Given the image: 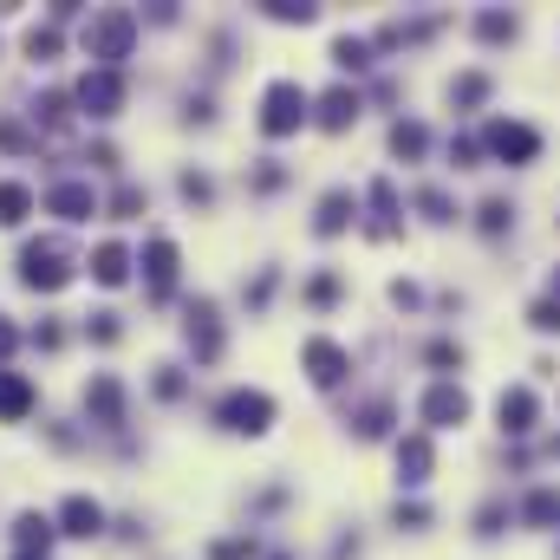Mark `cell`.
<instances>
[{
	"instance_id": "obj_20",
	"label": "cell",
	"mask_w": 560,
	"mask_h": 560,
	"mask_svg": "<svg viewBox=\"0 0 560 560\" xmlns=\"http://www.w3.org/2000/svg\"><path fill=\"white\" fill-rule=\"evenodd\" d=\"M346 222H352V196H346V189L320 196V215H313V228H320V235H339Z\"/></svg>"
},
{
	"instance_id": "obj_12",
	"label": "cell",
	"mask_w": 560,
	"mask_h": 560,
	"mask_svg": "<svg viewBox=\"0 0 560 560\" xmlns=\"http://www.w3.org/2000/svg\"><path fill=\"white\" fill-rule=\"evenodd\" d=\"M183 333H189L196 359H215V352H222V326H215V307H209V300L189 307V326H183Z\"/></svg>"
},
{
	"instance_id": "obj_42",
	"label": "cell",
	"mask_w": 560,
	"mask_h": 560,
	"mask_svg": "<svg viewBox=\"0 0 560 560\" xmlns=\"http://www.w3.org/2000/svg\"><path fill=\"white\" fill-rule=\"evenodd\" d=\"M91 339L111 346V339H117V320H111V313H91Z\"/></svg>"
},
{
	"instance_id": "obj_15",
	"label": "cell",
	"mask_w": 560,
	"mask_h": 560,
	"mask_svg": "<svg viewBox=\"0 0 560 560\" xmlns=\"http://www.w3.org/2000/svg\"><path fill=\"white\" fill-rule=\"evenodd\" d=\"M307 372H313V385H339L346 378V352L333 339H307Z\"/></svg>"
},
{
	"instance_id": "obj_5",
	"label": "cell",
	"mask_w": 560,
	"mask_h": 560,
	"mask_svg": "<svg viewBox=\"0 0 560 560\" xmlns=\"http://www.w3.org/2000/svg\"><path fill=\"white\" fill-rule=\"evenodd\" d=\"M483 144H489V157H502V163H535V157H542V137H535L528 124H509V117H496V124L483 130Z\"/></svg>"
},
{
	"instance_id": "obj_24",
	"label": "cell",
	"mask_w": 560,
	"mask_h": 560,
	"mask_svg": "<svg viewBox=\"0 0 560 560\" xmlns=\"http://www.w3.org/2000/svg\"><path fill=\"white\" fill-rule=\"evenodd\" d=\"M522 515H528L535 528H555L560 522V489H535V496L522 502Z\"/></svg>"
},
{
	"instance_id": "obj_13",
	"label": "cell",
	"mask_w": 560,
	"mask_h": 560,
	"mask_svg": "<svg viewBox=\"0 0 560 560\" xmlns=\"http://www.w3.org/2000/svg\"><path fill=\"white\" fill-rule=\"evenodd\" d=\"M98 528H104V509H98L91 496H65V509H59V535H85V542H91Z\"/></svg>"
},
{
	"instance_id": "obj_22",
	"label": "cell",
	"mask_w": 560,
	"mask_h": 560,
	"mask_svg": "<svg viewBox=\"0 0 560 560\" xmlns=\"http://www.w3.org/2000/svg\"><path fill=\"white\" fill-rule=\"evenodd\" d=\"M13 535H20V548H26V555H46L59 528H52L46 515H20V522H13Z\"/></svg>"
},
{
	"instance_id": "obj_6",
	"label": "cell",
	"mask_w": 560,
	"mask_h": 560,
	"mask_svg": "<svg viewBox=\"0 0 560 560\" xmlns=\"http://www.w3.org/2000/svg\"><path fill=\"white\" fill-rule=\"evenodd\" d=\"M78 104H85L91 117H117V104H124V78H117V72H85V78H78Z\"/></svg>"
},
{
	"instance_id": "obj_25",
	"label": "cell",
	"mask_w": 560,
	"mask_h": 560,
	"mask_svg": "<svg viewBox=\"0 0 560 560\" xmlns=\"http://www.w3.org/2000/svg\"><path fill=\"white\" fill-rule=\"evenodd\" d=\"M391 150L398 157H424L431 150V130L424 124H391Z\"/></svg>"
},
{
	"instance_id": "obj_11",
	"label": "cell",
	"mask_w": 560,
	"mask_h": 560,
	"mask_svg": "<svg viewBox=\"0 0 560 560\" xmlns=\"http://www.w3.org/2000/svg\"><path fill=\"white\" fill-rule=\"evenodd\" d=\"M144 267H150V294L163 300V294L176 287V241H170V235H157V241L144 248Z\"/></svg>"
},
{
	"instance_id": "obj_8",
	"label": "cell",
	"mask_w": 560,
	"mask_h": 560,
	"mask_svg": "<svg viewBox=\"0 0 560 560\" xmlns=\"http://www.w3.org/2000/svg\"><path fill=\"white\" fill-rule=\"evenodd\" d=\"M496 418H502V431H509V437H528V431H535V418H542V405H535V391H528V385H515V391H502V398H496Z\"/></svg>"
},
{
	"instance_id": "obj_37",
	"label": "cell",
	"mask_w": 560,
	"mask_h": 560,
	"mask_svg": "<svg viewBox=\"0 0 560 560\" xmlns=\"http://www.w3.org/2000/svg\"><path fill=\"white\" fill-rule=\"evenodd\" d=\"M307 300H313V307H326V300H339V281H333V274H320V281L307 287Z\"/></svg>"
},
{
	"instance_id": "obj_10",
	"label": "cell",
	"mask_w": 560,
	"mask_h": 560,
	"mask_svg": "<svg viewBox=\"0 0 560 560\" xmlns=\"http://www.w3.org/2000/svg\"><path fill=\"white\" fill-rule=\"evenodd\" d=\"M85 411H91L104 431H117V424H124V391H117V378H91V385H85Z\"/></svg>"
},
{
	"instance_id": "obj_48",
	"label": "cell",
	"mask_w": 560,
	"mask_h": 560,
	"mask_svg": "<svg viewBox=\"0 0 560 560\" xmlns=\"http://www.w3.org/2000/svg\"><path fill=\"white\" fill-rule=\"evenodd\" d=\"M20 560H46V555H20Z\"/></svg>"
},
{
	"instance_id": "obj_4",
	"label": "cell",
	"mask_w": 560,
	"mask_h": 560,
	"mask_svg": "<svg viewBox=\"0 0 560 560\" xmlns=\"http://www.w3.org/2000/svg\"><path fill=\"white\" fill-rule=\"evenodd\" d=\"M215 418H222L228 431H241V437H261V431L274 424V398H267V391H228V398L215 405Z\"/></svg>"
},
{
	"instance_id": "obj_33",
	"label": "cell",
	"mask_w": 560,
	"mask_h": 560,
	"mask_svg": "<svg viewBox=\"0 0 560 560\" xmlns=\"http://www.w3.org/2000/svg\"><path fill=\"white\" fill-rule=\"evenodd\" d=\"M385 424H391V405H365L359 411V437H385Z\"/></svg>"
},
{
	"instance_id": "obj_17",
	"label": "cell",
	"mask_w": 560,
	"mask_h": 560,
	"mask_svg": "<svg viewBox=\"0 0 560 560\" xmlns=\"http://www.w3.org/2000/svg\"><path fill=\"white\" fill-rule=\"evenodd\" d=\"M352 117H359V91H352V85H333V91L320 98V124H326V130H346Z\"/></svg>"
},
{
	"instance_id": "obj_21",
	"label": "cell",
	"mask_w": 560,
	"mask_h": 560,
	"mask_svg": "<svg viewBox=\"0 0 560 560\" xmlns=\"http://www.w3.org/2000/svg\"><path fill=\"white\" fill-rule=\"evenodd\" d=\"M522 33V20L515 13H502V7H489V13H476V39H489V46H502V39H515Z\"/></svg>"
},
{
	"instance_id": "obj_38",
	"label": "cell",
	"mask_w": 560,
	"mask_h": 560,
	"mask_svg": "<svg viewBox=\"0 0 560 560\" xmlns=\"http://www.w3.org/2000/svg\"><path fill=\"white\" fill-rule=\"evenodd\" d=\"M424 522H431L424 502H398V528H424Z\"/></svg>"
},
{
	"instance_id": "obj_3",
	"label": "cell",
	"mask_w": 560,
	"mask_h": 560,
	"mask_svg": "<svg viewBox=\"0 0 560 560\" xmlns=\"http://www.w3.org/2000/svg\"><path fill=\"white\" fill-rule=\"evenodd\" d=\"M307 111H313V98H307L294 78H274L267 98H261V130H267V137H287V130L307 124Z\"/></svg>"
},
{
	"instance_id": "obj_7",
	"label": "cell",
	"mask_w": 560,
	"mask_h": 560,
	"mask_svg": "<svg viewBox=\"0 0 560 560\" xmlns=\"http://www.w3.org/2000/svg\"><path fill=\"white\" fill-rule=\"evenodd\" d=\"M46 209L65 215V222H91L98 215V196H91V183H52L46 189Z\"/></svg>"
},
{
	"instance_id": "obj_30",
	"label": "cell",
	"mask_w": 560,
	"mask_h": 560,
	"mask_svg": "<svg viewBox=\"0 0 560 560\" xmlns=\"http://www.w3.org/2000/svg\"><path fill=\"white\" fill-rule=\"evenodd\" d=\"M418 209H424L431 222H457V202H450L444 189H418Z\"/></svg>"
},
{
	"instance_id": "obj_40",
	"label": "cell",
	"mask_w": 560,
	"mask_h": 560,
	"mask_svg": "<svg viewBox=\"0 0 560 560\" xmlns=\"http://www.w3.org/2000/svg\"><path fill=\"white\" fill-rule=\"evenodd\" d=\"M209 555H215V560H248V555H254V542H215Z\"/></svg>"
},
{
	"instance_id": "obj_46",
	"label": "cell",
	"mask_w": 560,
	"mask_h": 560,
	"mask_svg": "<svg viewBox=\"0 0 560 560\" xmlns=\"http://www.w3.org/2000/svg\"><path fill=\"white\" fill-rule=\"evenodd\" d=\"M13 346H20V333H13V326H7V320H0V359H7V352H13Z\"/></svg>"
},
{
	"instance_id": "obj_35",
	"label": "cell",
	"mask_w": 560,
	"mask_h": 560,
	"mask_svg": "<svg viewBox=\"0 0 560 560\" xmlns=\"http://www.w3.org/2000/svg\"><path fill=\"white\" fill-rule=\"evenodd\" d=\"M137 209H144V189H137V183H124V189L111 196V215H137Z\"/></svg>"
},
{
	"instance_id": "obj_26",
	"label": "cell",
	"mask_w": 560,
	"mask_h": 560,
	"mask_svg": "<svg viewBox=\"0 0 560 560\" xmlns=\"http://www.w3.org/2000/svg\"><path fill=\"white\" fill-rule=\"evenodd\" d=\"M59 46H65V39H59V26H33V33H26V59H39V65H46V59H59Z\"/></svg>"
},
{
	"instance_id": "obj_9",
	"label": "cell",
	"mask_w": 560,
	"mask_h": 560,
	"mask_svg": "<svg viewBox=\"0 0 560 560\" xmlns=\"http://www.w3.org/2000/svg\"><path fill=\"white\" fill-rule=\"evenodd\" d=\"M463 418H470V398H463L457 385H431V391H424V424L450 431V424H463Z\"/></svg>"
},
{
	"instance_id": "obj_39",
	"label": "cell",
	"mask_w": 560,
	"mask_h": 560,
	"mask_svg": "<svg viewBox=\"0 0 560 560\" xmlns=\"http://www.w3.org/2000/svg\"><path fill=\"white\" fill-rule=\"evenodd\" d=\"M502 515H509V509H502V502H489V509L476 515V535H502Z\"/></svg>"
},
{
	"instance_id": "obj_19",
	"label": "cell",
	"mask_w": 560,
	"mask_h": 560,
	"mask_svg": "<svg viewBox=\"0 0 560 560\" xmlns=\"http://www.w3.org/2000/svg\"><path fill=\"white\" fill-rule=\"evenodd\" d=\"M91 274H98V287H124V274H130V254H124L117 241H104V248L91 254Z\"/></svg>"
},
{
	"instance_id": "obj_47",
	"label": "cell",
	"mask_w": 560,
	"mask_h": 560,
	"mask_svg": "<svg viewBox=\"0 0 560 560\" xmlns=\"http://www.w3.org/2000/svg\"><path fill=\"white\" fill-rule=\"evenodd\" d=\"M555 300H560V267H555Z\"/></svg>"
},
{
	"instance_id": "obj_27",
	"label": "cell",
	"mask_w": 560,
	"mask_h": 560,
	"mask_svg": "<svg viewBox=\"0 0 560 560\" xmlns=\"http://www.w3.org/2000/svg\"><path fill=\"white\" fill-rule=\"evenodd\" d=\"M333 59H339V65H346V72H365V65H372V46H365V39H352V33H346V39H333Z\"/></svg>"
},
{
	"instance_id": "obj_44",
	"label": "cell",
	"mask_w": 560,
	"mask_h": 560,
	"mask_svg": "<svg viewBox=\"0 0 560 560\" xmlns=\"http://www.w3.org/2000/svg\"><path fill=\"white\" fill-rule=\"evenodd\" d=\"M157 391H163V398H176V391H183V378H176V365H157Z\"/></svg>"
},
{
	"instance_id": "obj_29",
	"label": "cell",
	"mask_w": 560,
	"mask_h": 560,
	"mask_svg": "<svg viewBox=\"0 0 560 560\" xmlns=\"http://www.w3.org/2000/svg\"><path fill=\"white\" fill-rule=\"evenodd\" d=\"M483 98H489V78H483V72H463V78L450 85V104H483Z\"/></svg>"
},
{
	"instance_id": "obj_16",
	"label": "cell",
	"mask_w": 560,
	"mask_h": 560,
	"mask_svg": "<svg viewBox=\"0 0 560 560\" xmlns=\"http://www.w3.org/2000/svg\"><path fill=\"white\" fill-rule=\"evenodd\" d=\"M431 437H405L398 444V476H405V489H418V483H431Z\"/></svg>"
},
{
	"instance_id": "obj_1",
	"label": "cell",
	"mask_w": 560,
	"mask_h": 560,
	"mask_svg": "<svg viewBox=\"0 0 560 560\" xmlns=\"http://www.w3.org/2000/svg\"><path fill=\"white\" fill-rule=\"evenodd\" d=\"M130 39H137V13H124V7H104V13L85 20V52L98 59V72H117V59L130 52Z\"/></svg>"
},
{
	"instance_id": "obj_31",
	"label": "cell",
	"mask_w": 560,
	"mask_h": 560,
	"mask_svg": "<svg viewBox=\"0 0 560 560\" xmlns=\"http://www.w3.org/2000/svg\"><path fill=\"white\" fill-rule=\"evenodd\" d=\"M65 104H72V98H65V91H46V98H39V104H33V117H39V124H52V130H59V124H65Z\"/></svg>"
},
{
	"instance_id": "obj_32",
	"label": "cell",
	"mask_w": 560,
	"mask_h": 560,
	"mask_svg": "<svg viewBox=\"0 0 560 560\" xmlns=\"http://www.w3.org/2000/svg\"><path fill=\"white\" fill-rule=\"evenodd\" d=\"M509 222H515V209H509L502 196H489V202H483V235H502Z\"/></svg>"
},
{
	"instance_id": "obj_18",
	"label": "cell",
	"mask_w": 560,
	"mask_h": 560,
	"mask_svg": "<svg viewBox=\"0 0 560 560\" xmlns=\"http://www.w3.org/2000/svg\"><path fill=\"white\" fill-rule=\"evenodd\" d=\"M26 411H33V385H26L20 372H0V418H7V424H20Z\"/></svg>"
},
{
	"instance_id": "obj_23",
	"label": "cell",
	"mask_w": 560,
	"mask_h": 560,
	"mask_svg": "<svg viewBox=\"0 0 560 560\" xmlns=\"http://www.w3.org/2000/svg\"><path fill=\"white\" fill-rule=\"evenodd\" d=\"M33 215V189L26 183H0V222L13 228V222H26Z\"/></svg>"
},
{
	"instance_id": "obj_41",
	"label": "cell",
	"mask_w": 560,
	"mask_h": 560,
	"mask_svg": "<svg viewBox=\"0 0 560 560\" xmlns=\"http://www.w3.org/2000/svg\"><path fill=\"white\" fill-rule=\"evenodd\" d=\"M450 163L470 170V163H476V137H457V144H450Z\"/></svg>"
},
{
	"instance_id": "obj_34",
	"label": "cell",
	"mask_w": 560,
	"mask_h": 560,
	"mask_svg": "<svg viewBox=\"0 0 560 560\" xmlns=\"http://www.w3.org/2000/svg\"><path fill=\"white\" fill-rule=\"evenodd\" d=\"M528 320H535V333H560V300H535Z\"/></svg>"
},
{
	"instance_id": "obj_36",
	"label": "cell",
	"mask_w": 560,
	"mask_h": 560,
	"mask_svg": "<svg viewBox=\"0 0 560 560\" xmlns=\"http://www.w3.org/2000/svg\"><path fill=\"white\" fill-rule=\"evenodd\" d=\"M176 189H183L189 202H209V196H215V189H209V176H196V170H183V183H176Z\"/></svg>"
},
{
	"instance_id": "obj_43",
	"label": "cell",
	"mask_w": 560,
	"mask_h": 560,
	"mask_svg": "<svg viewBox=\"0 0 560 560\" xmlns=\"http://www.w3.org/2000/svg\"><path fill=\"white\" fill-rule=\"evenodd\" d=\"M431 365H463V352H457L450 339H437V346H431Z\"/></svg>"
},
{
	"instance_id": "obj_14",
	"label": "cell",
	"mask_w": 560,
	"mask_h": 560,
	"mask_svg": "<svg viewBox=\"0 0 560 560\" xmlns=\"http://www.w3.org/2000/svg\"><path fill=\"white\" fill-rule=\"evenodd\" d=\"M365 235H372V241H385V235H398V189H391L385 176L372 183V222H365Z\"/></svg>"
},
{
	"instance_id": "obj_45",
	"label": "cell",
	"mask_w": 560,
	"mask_h": 560,
	"mask_svg": "<svg viewBox=\"0 0 560 560\" xmlns=\"http://www.w3.org/2000/svg\"><path fill=\"white\" fill-rule=\"evenodd\" d=\"M281 183H287V170H281V163H267V170L254 176V189H281Z\"/></svg>"
},
{
	"instance_id": "obj_2",
	"label": "cell",
	"mask_w": 560,
	"mask_h": 560,
	"mask_svg": "<svg viewBox=\"0 0 560 560\" xmlns=\"http://www.w3.org/2000/svg\"><path fill=\"white\" fill-rule=\"evenodd\" d=\"M20 281H26L33 294H59V287L72 281V248H65L59 235L26 241V254H20Z\"/></svg>"
},
{
	"instance_id": "obj_28",
	"label": "cell",
	"mask_w": 560,
	"mask_h": 560,
	"mask_svg": "<svg viewBox=\"0 0 560 560\" xmlns=\"http://www.w3.org/2000/svg\"><path fill=\"white\" fill-rule=\"evenodd\" d=\"M320 7H307V0H267V20H281V26H307Z\"/></svg>"
}]
</instances>
